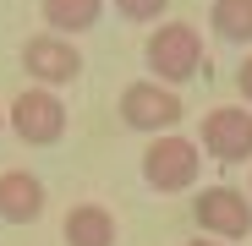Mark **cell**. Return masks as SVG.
Returning a JSON list of instances; mask_svg holds the SVG:
<instances>
[{"instance_id": "1", "label": "cell", "mask_w": 252, "mask_h": 246, "mask_svg": "<svg viewBox=\"0 0 252 246\" xmlns=\"http://www.w3.org/2000/svg\"><path fill=\"white\" fill-rule=\"evenodd\" d=\"M143 66L154 82H164V88H181V82L203 77L208 71V55H203V33L192 22H170L164 17L148 38H143Z\"/></svg>"}, {"instance_id": "2", "label": "cell", "mask_w": 252, "mask_h": 246, "mask_svg": "<svg viewBox=\"0 0 252 246\" xmlns=\"http://www.w3.org/2000/svg\"><path fill=\"white\" fill-rule=\"evenodd\" d=\"M143 186L159 191V197H181L187 186H197V170H203V148L197 137H181V132H164L143 148Z\"/></svg>"}, {"instance_id": "3", "label": "cell", "mask_w": 252, "mask_h": 246, "mask_svg": "<svg viewBox=\"0 0 252 246\" xmlns=\"http://www.w3.org/2000/svg\"><path fill=\"white\" fill-rule=\"evenodd\" d=\"M115 109H121V126H126V132L164 137V132L181 126L187 99H181L176 88H164V82H154V77H137V82H126V88H121Z\"/></svg>"}, {"instance_id": "4", "label": "cell", "mask_w": 252, "mask_h": 246, "mask_svg": "<svg viewBox=\"0 0 252 246\" xmlns=\"http://www.w3.org/2000/svg\"><path fill=\"white\" fill-rule=\"evenodd\" d=\"M66 120H71L66 115V99H55V88H22L11 99V109H6L11 137L28 142V148H55L66 137Z\"/></svg>"}, {"instance_id": "5", "label": "cell", "mask_w": 252, "mask_h": 246, "mask_svg": "<svg viewBox=\"0 0 252 246\" xmlns=\"http://www.w3.org/2000/svg\"><path fill=\"white\" fill-rule=\"evenodd\" d=\"M192 224L214 241H247L252 235V197L236 191V186H203L192 197Z\"/></svg>"}, {"instance_id": "6", "label": "cell", "mask_w": 252, "mask_h": 246, "mask_svg": "<svg viewBox=\"0 0 252 246\" xmlns=\"http://www.w3.org/2000/svg\"><path fill=\"white\" fill-rule=\"evenodd\" d=\"M22 71H28L33 88H66V82L82 77V50H77V38L44 27L22 44Z\"/></svg>"}, {"instance_id": "7", "label": "cell", "mask_w": 252, "mask_h": 246, "mask_svg": "<svg viewBox=\"0 0 252 246\" xmlns=\"http://www.w3.org/2000/svg\"><path fill=\"white\" fill-rule=\"evenodd\" d=\"M197 148L214 159V164H247L252 159V109L247 104H220L203 115V132Z\"/></svg>"}, {"instance_id": "8", "label": "cell", "mask_w": 252, "mask_h": 246, "mask_svg": "<svg viewBox=\"0 0 252 246\" xmlns=\"http://www.w3.org/2000/svg\"><path fill=\"white\" fill-rule=\"evenodd\" d=\"M50 202V186L33 170H0V219L6 224H33Z\"/></svg>"}, {"instance_id": "9", "label": "cell", "mask_w": 252, "mask_h": 246, "mask_svg": "<svg viewBox=\"0 0 252 246\" xmlns=\"http://www.w3.org/2000/svg\"><path fill=\"white\" fill-rule=\"evenodd\" d=\"M61 241L66 246H115L121 241V224L104 202H71L66 219H61Z\"/></svg>"}, {"instance_id": "10", "label": "cell", "mask_w": 252, "mask_h": 246, "mask_svg": "<svg viewBox=\"0 0 252 246\" xmlns=\"http://www.w3.org/2000/svg\"><path fill=\"white\" fill-rule=\"evenodd\" d=\"M38 17H44V27H50V33L77 38V33L99 27V17H104V0H38Z\"/></svg>"}, {"instance_id": "11", "label": "cell", "mask_w": 252, "mask_h": 246, "mask_svg": "<svg viewBox=\"0 0 252 246\" xmlns=\"http://www.w3.org/2000/svg\"><path fill=\"white\" fill-rule=\"evenodd\" d=\"M208 27H214L220 44L247 50L252 44V0H214L208 6Z\"/></svg>"}, {"instance_id": "12", "label": "cell", "mask_w": 252, "mask_h": 246, "mask_svg": "<svg viewBox=\"0 0 252 246\" xmlns=\"http://www.w3.org/2000/svg\"><path fill=\"white\" fill-rule=\"evenodd\" d=\"M115 11L126 22H143V27H159L164 11H170V0H115Z\"/></svg>"}, {"instance_id": "13", "label": "cell", "mask_w": 252, "mask_h": 246, "mask_svg": "<svg viewBox=\"0 0 252 246\" xmlns=\"http://www.w3.org/2000/svg\"><path fill=\"white\" fill-rule=\"evenodd\" d=\"M236 93H241L247 109H252V55H241V66H236Z\"/></svg>"}, {"instance_id": "14", "label": "cell", "mask_w": 252, "mask_h": 246, "mask_svg": "<svg viewBox=\"0 0 252 246\" xmlns=\"http://www.w3.org/2000/svg\"><path fill=\"white\" fill-rule=\"evenodd\" d=\"M181 246H230V241H214V235H192V241H181Z\"/></svg>"}, {"instance_id": "15", "label": "cell", "mask_w": 252, "mask_h": 246, "mask_svg": "<svg viewBox=\"0 0 252 246\" xmlns=\"http://www.w3.org/2000/svg\"><path fill=\"white\" fill-rule=\"evenodd\" d=\"M0 132H6V109H0Z\"/></svg>"}, {"instance_id": "16", "label": "cell", "mask_w": 252, "mask_h": 246, "mask_svg": "<svg viewBox=\"0 0 252 246\" xmlns=\"http://www.w3.org/2000/svg\"><path fill=\"white\" fill-rule=\"evenodd\" d=\"M247 186H252V175H247Z\"/></svg>"}]
</instances>
